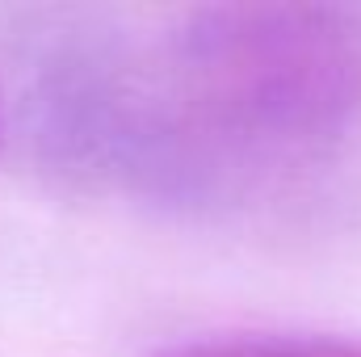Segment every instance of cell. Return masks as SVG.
Segmentation results:
<instances>
[{"label":"cell","mask_w":361,"mask_h":357,"mask_svg":"<svg viewBox=\"0 0 361 357\" xmlns=\"http://www.w3.org/2000/svg\"><path fill=\"white\" fill-rule=\"evenodd\" d=\"M361 109V25L328 4L197 8L147 63L63 55L38 89L47 160L169 206H227L324 164Z\"/></svg>","instance_id":"1"},{"label":"cell","mask_w":361,"mask_h":357,"mask_svg":"<svg viewBox=\"0 0 361 357\" xmlns=\"http://www.w3.org/2000/svg\"><path fill=\"white\" fill-rule=\"evenodd\" d=\"M164 357H361L357 337H219Z\"/></svg>","instance_id":"2"}]
</instances>
